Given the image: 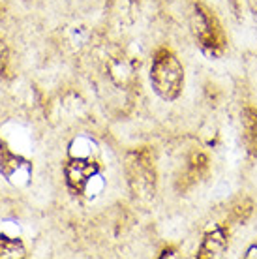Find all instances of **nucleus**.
I'll use <instances>...</instances> for the list:
<instances>
[{
    "label": "nucleus",
    "instance_id": "obj_4",
    "mask_svg": "<svg viewBox=\"0 0 257 259\" xmlns=\"http://www.w3.org/2000/svg\"><path fill=\"white\" fill-rule=\"evenodd\" d=\"M66 184L75 194H89L90 184L100 177V165L89 156H73L64 165Z\"/></svg>",
    "mask_w": 257,
    "mask_h": 259
},
{
    "label": "nucleus",
    "instance_id": "obj_2",
    "mask_svg": "<svg viewBox=\"0 0 257 259\" xmlns=\"http://www.w3.org/2000/svg\"><path fill=\"white\" fill-rule=\"evenodd\" d=\"M190 26L192 34L201 51L210 55V57H220L227 46V36H225L222 23L218 17L210 12L205 4H193L192 15H190Z\"/></svg>",
    "mask_w": 257,
    "mask_h": 259
},
{
    "label": "nucleus",
    "instance_id": "obj_11",
    "mask_svg": "<svg viewBox=\"0 0 257 259\" xmlns=\"http://www.w3.org/2000/svg\"><path fill=\"white\" fill-rule=\"evenodd\" d=\"M165 255H173V248H167V250H163L161 257H165Z\"/></svg>",
    "mask_w": 257,
    "mask_h": 259
},
{
    "label": "nucleus",
    "instance_id": "obj_6",
    "mask_svg": "<svg viewBox=\"0 0 257 259\" xmlns=\"http://www.w3.org/2000/svg\"><path fill=\"white\" fill-rule=\"evenodd\" d=\"M229 246V231L225 227H214L212 231L203 237L197 250V259H216L222 257Z\"/></svg>",
    "mask_w": 257,
    "mask_h": 259
},
{
    "label": "nucleus",
    "instance_id": "obj_9",
    "mask_svg": "<svg viewBox=\"0 0 257 259\" xmlns=\"http://www.w3.org/2000/svg\"><path fill=\"white\" fill-rule=\"evenodd\" d=\"M10 64V53H8V46L4 44V39H0V75L2 77H8V68Z\"/></svg>",
    "mask_w": 257,
    "mask_h": 259
},
{
    "label": "nucleus",
    "instance_id": "obj_3",
    "mask_svg": "<svg viewBox=\"0 0 257 259\" xmlns=\"http://www.w3.org/2000/svg\"><path fill=\"white\" fill-rule=\"evenodd\" d=\"M126 173H128L130 188L135 195H154L156 171L150 150H132L126 156Z\"/></svg>",
    "mask_w": 257,
    "mask_h": 259
},
{
    "label": "nucleus",
    "instance_id": "obj_5",
    "mask_svg": "<svg viewBox=\"0 0 257 259\" xmlns=\"http://www.w3.org/2000/svg\"><path fill=\"white\" fill-rule=\"evenodd\" d=\"M0 173L15 186H25L32 177V163L23 156L12 152L6 143L0 141Z\"/></svg>",
    "mask_w": 257,
    "mask_h": 259
},
{
    "label": "nucleus",
    "instance_id": "obj_1",
    "mask_svg": "<svg viewBox=\"0 0 257 259\" xmlns=\"http://www.w3.org/2000/svg\"><path fill=\"white\" fill-rule=\"evenodd\" d=\"M152 91L165 102L179 100L184 89V68L179 57L169 49H158L148 71Z\"/></svg>",
    "mask_w": 257,
    "mask_h": 259
},
{
    "label": "nucleus",
    "instance_id": "obj_8",
    "mask_svg": "<svg viewBox=\"0 0 257 259\" xmlns=\"http://www.w3.org/2000/svg\"><path fill=\"white\" fill-rule=\"evenodd\" d=\"M25 255V246L19 239H12L6 235H0V257L2 259H17Z\"/></svg>",
    "mask_w": 257,
    "mask_h": 259
},
{
    "label": "nucleus",
    "instance_id": "obj_7",
    "mask_svg": "<svg viewBox=\"0 0 257 259\" xmlns=\"http://www.w3.org/2000/svg\"><path fill=\"white\" fill-rule=\"evenodd\" d=\"M242 124H244V139L250 152H257V111L246 107L242 111Z\"/></svg>",
    "mask_w": 257,
    "mask_h": 259
},
{
    "label": "nucleus",
    "instance_id": "obj_10",
    "mask_svg": "<svg viewBox=\"0 0 257 259\" xmlns=\"http://www.w3.org/2000/svg\"><path fill=\"white\" fill-rule=\"evenodd\" d=\"M244 257H246V259H253V257H257V244H253V246L248 248V252H246Z\"/></svg>",
    "mask_w": 257,
    "mask_h": 259
}]
</instances>
